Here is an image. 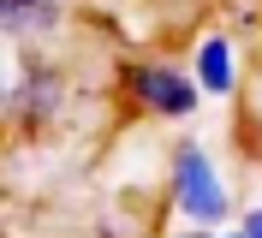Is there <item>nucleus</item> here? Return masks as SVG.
Returning a JSON list of instances; mask_svg holds the SVG:
<instances>
[{
  "instance_id": "39448f33",
  "label": "nucleus",
  "mask_w": 262,
  "mask_h": 238,
  "mask_svg": "<svg viewBox=\"0 0 262 238\" xmlns=\"http://www.w3.org/2000/svg\"><path fill=\"white\" fill-rule=\"evenodd\" d=\"M66 24V0H0V42L36 48Z\"/></svg>"
},
{
  "instance_id": "6e6552de",
  "label": "nucleus",
  "mask_w": 262,
  "mask_h": 238,
  "mask_svg": "<svg viewBox=\"0 0 262 238\" xmlns=\"http://www.w3.org/2000/svg\"><path fill=\"white\" fill-rule=\"evenodd\" d=\"M250 125L262 131V72H256V83H250Z\"/></svg>"
},
{
  "instance_id": "7ed1b4c3",
  "label": "nucleus",
  "mask_w": 262,
  "mask_h": 238,
  "mask_svg": "<svg viewBox=\"0 0 262 238\" xmlns=\"http://www.w3.org/2000/svg\"><path fill=\"white\" fill-rule=\"evenodd\" d=\"M119 90H125V101L137 113L173 119V125L203 107V90H196L191 66H173V60H131L125 72H119Z\"/></svg>"
},
{
  "instance_id": "f03ea898",
  "label": "nucleus",
  "mask_w": 262,
  "mask_h": 238,
  "mask_svg": "<svg viewBox=\"0 0 262 238\" xmlns=\"http://www.w3.org/2000/svg\"><path fill=\"white\" fill-rule=\"evenodd\" d=\"M66 101H72L66 66L54 60V54H42V48H24V54H18V78H12V107H6V119H12L24 137H36V131H48V125L66 119Z\"/></svg>"
},
{
  "instance_id": "423d86ee",
  "label": "nucleus",
  "mask_w": 262,
  "mask_h": 238,
  "mask_svg": "<svg viewBox=\"0 0 262 238\" xmlns=\"http://www.w3.org/2000/svg\"><path fill=\"white\" fill-rule=\"evenodd\" d=\"M12 78H18V54L0 48V119H6V107H12Z\"/></svg>"
},
{
  "instance_id": "20e7f679",
  "label": "nucleus",
  "mask_w": 262,
  "mask_h": 238,
  "mask_svg": "<svg viewBox=\"0 0 262 238\" xmlns=\"http://www.w3.org/2000/svg\"><path fill=\"white\" fill-rule=\"evenodd\" d=\"M191 78L203 95H214V101H227V95H238V48H232L227 30H203L191 48Z\"/></svg>"
},
{
  "instance_id": "0eeeda50",
  "label": "nucleus",
  "mask_w": 262,
  "mask_h": 238,
  "mask_svg": "<svg viewBox=\"0 0 262 238\" xmlns=\"http://www.w3.org/2000/svg\"><path fill=\"white\" fill-rule=\"evenodd\" d=\"M238 238H262V203H250L238 214Z\"/></svg>"
},
{
  "instance_id": "1a4fd4ad",
  "label": "nucleus",
  "mask_w": 262,
  "mask_h": 238,
  "mask_svg": "<svg viewBox=\"0 0 262 238\" xmlns=\"http://www.w3.org/2000/svg\"><path fill=\"white\" fill-rule=\"evenodd\" d=\"M209 238H238V226H221V232H209Z\"/></svg>"
},
{
  "instance_id": "9d476101",
  "label": "nucleus",
  "mask_w": 262,
  "mask_h": 238,
  "mask_svg": "<svg viewBox=\"0 0 262 238\" xmlns=\"http://www.w3.org/2000/svg\"><path fill=\"white\" fill-rule=\"evenodd\" d=\"M167 238H209V232H167Z\"/></svg>"
},
{
  "instance_id": "f257e3e1",
  "label": "nucleus",
  "mask_w": 262,
  "mask_h": 238,
  "mask_svg": "<svg viewBox=\"0 0 262 238\" xmlns=\"http://www.w3.org/2000/svg\"><path fill=\"white\" fill-rule=\"evenodd\" d=\"M167 203L179 221H191L196 232H221L232 221V190H227V173L214 167L209 143L196 137H179L167 149Z\"/></svg>"
}]
</instances>
